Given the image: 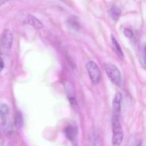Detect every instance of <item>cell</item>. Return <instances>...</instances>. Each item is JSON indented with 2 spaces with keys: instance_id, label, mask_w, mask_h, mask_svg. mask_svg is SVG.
<instances>
[{
  "instance_id": "10",
  "label": "cell",
  "mask_w": 146,
  "mask_h": 146,
  "mask_svg": "<svg viewBox=\"0 0 146 146\" xmlns=\"http://www.w3.org/2000/svg\"><path fill=\"white\" fill-rule=\"evenodd\" d=\"M14 126L17 128H21L24 125V120H23V116L21 113H17L14 117Z\"/></svg>"
},
{
  "instance_id": "4",
  "label": "cell",
  "mask_w": 146,
  "mask_h": 146,
  "mask_svg": "<svg viewBox=\"0 0 146 146\" xmlns=\"http://www.w3.org/2000/svg\"><path fill=\"white\" fill-rule=\"evenodd\" d=\"M13 43L12 33L8 29L3 31L0 37V48L3 52H7L11 49Z\"/></svg>"
},
{
  "instance_id": "17",
  "label": "cell",
  "mask_w": 146,
  "mask_h": 146,
  "mask_svg": "<svg viewBox=\"0 0 146 146\" xmlns=\"http://www.w3.org/2000/svg\"><path fill=\"white\" fill-rule=\"evenodd\" d=\"M4 60H3V59L0 57V72L2 71V70L4 69Z\"/></svg>"
},
{
  "instance_id": "15",
  "label": "cell",
  "mask_w": 146,
  "mask_h": 146,
  "mask_svg": "<svg viewBox=\"0 0 146 146\" xmlns=\"http://www.w3.org/2000/svg\"><path fill=\"white\" fill-rule=\"evenodd\" d=\"M66 57H67V61H68V64H69L70 67L72 69V70H75V69H76V64H75V63H74V60H73L71 58V57H68V54H67Z\"/></svg>"
},
{
  "instance_id": "5",
  "label": "cell",
  "mask_w": 146,
  "mask_h": 146,
  "mask_svg": "<svg viewBox=\"0 0 146 146\" xmlns=\"http://www.w3.org/2000/svg\"><path fill=\"white\" fill-rule=\"evenodd\" d=\"M66 136L67 138L71 142V143L75 144L77 141V137H78V128L76 126L69 125L67 126L64 130Z\"/></svg>"
},
{
  "instance_id": "8",
  "label": "cell",
  "mask_w": 146,
  "mask_h": 146,
  "mask_svg": "<svg viewBox=\"0 0 146 146\" xmlns=\"http://www.w3.org/2000/svg\"><path fill=\"white\" fill-rule=\"evenodd\" d=\"M109 15L110 17L112 18L113 20H114L115 21H118L120 17H121V11L118 7H115V6H113V7H111L109 10Z\"/></svg>"
},
{
  "instance_id": "1",
  "label": "cell",
  "mask_w": 146,
  "mask_h": 146,
  "mask_svg": "<svg viewBox=\"0 0 146 146\" xmlns=\"http://www.w3.org/2000/svg\"><path fill=\"white\" fill-rule=\"evenodd\" d=\"M113 128V146H121L123 139V131L120 122L119 116L113 115L112 117Z\"/></svg>"
},
{
  "instance_id": "6",
  "label": "cell",
  "mask_w": 146,
  "mask_h": 146,
  "mask_svg": "<svg viewBox=\"0 0 146 146\" xmlns=\"http://www.w3.org/2000/svg\"><path fill=\"white\" fill-rule=\"evenodd\" d=\"M121 100H122V94L121 92H117L113 102V115L119 116V117L121 115Z\"/></svg>"
},
{
  "instance_id": "14",
  "label": "cell",
  "mask_w": 146,
  "mask_h": 146,
  "mask_svg": "<svg viewBox=\"0 0 146 146\" xmlns=\"http://www.w3.org/2000/svg\"><path fill=\"white\" fill-rule=\"evenodd\" d=\"M124 34L125 35V37H127L128 38H132L133 37V32L132 30L129 28H125L124 29Z\"/></svg>"
},
{
  "instance_id": "3",
  "label": "cell",
  "mask_w": 146,
  "mask_h": 146,
  "mask_svg": "<svg viewBox=\"0 0 146 146\" xmlns=\"http://www.w3.org/2000/svg\"><path fill=\"white\" fill-rule=\"evenodd\" d=\"M86 67L93 84H98L101 81V71L98 64L95 62L89 61L86 63Z\"/></svg>"
},
{
  "instance_id": "7",
  "label": "cell",
  "mask_w": 146,
  "mask_h": 146,
  "mask_svg": "<svg viewBox=\"0 0 146 146\" xmlns=\"http://www.w3.org/2000/svg\"><path fill=\"white\" fill-rule=\"evenodd\" d=\"M25 21L27 24L32 26L33 27L37 29H42L44 27V25L41 23V21L33 15H27Z\"/></svg>"
},
{
  "instance_id": "13",
  "label": "cell",
  "mask_w": 146,
  "mask_h": 146,
  "mask_svg": "<svg viewBox=\"0 0 146 146\" xmlns=\"http://www.w3.org/2000/svg\"><path fill=\"white\" fill-rule=\"evenodd\" d=\"M0 111H1L3 114L7 115L9 113V108L7 104L2 103V104H0Z\"/></svg>"
},
{
  "instance_id": "9",
  "label": "cell",
  "mask_w": 146,
  "mask_h": 146,
  "mask_svg": "<svg viewBox=\"0 0 146 146\" xmlns=\"http://www.w3.org/2000/svg\"><path fill=\"white\" fill-rule=\"evenodd\" d=\"M111 42H112V46L113 47L114 50L115 51V52L117 53L118 56L121 58H123V52L122 51V49H121V46H120L119 43L118 42V41L116 40V39L113 37V36H111Z\"/></svg>"
},
{
  "instance_id": "16",
  "label": "cell",
  "mask_w": 146,
  "mask_h": 146,
  "mask_svg": "<svg viewBox=\"0 0 146 146\" xmlns=\"http://www.w3.org/2000/svg\"><path fill=\"white\" fill-rule=\"evenodd\" d=\"M6 123V115L3 114L1 111H0V125H3L5 124Z\"/></svg>"
},
{
  "instance_id": "18",
  "label": "cell",
  "mask_w": 146,
  "mask_h": 146,
  "mask_svg": "<svg viewBox=\"0 0 146 146\" xmlns=\"http://www.w3.org/2000/svg\"><path fill=\"white\" fill-rule=\"evenodd\" d=\"M9 1H11V0H0V6L3 5V4H4L5 3L8 2Z\"/></svg>"
},
{
  "instance_id": "12",
  "label": "cell",
  "mask_w": 146,
  "mask_h": 146,
  "mask_svg": "<svg viewBox=\"0 0 146 146\" xmlns=\"http://www.w3.org/2000/svg\"><path fill=\"white\" fill-rule=\"evenodd\" d=\"M142 140L140 138H134L130 143L129 146H142Z\"/></svg>"
},
{
  "instance_id": "2",
  "label": "cell",
  "mask_w": 146,
  "mask_h": 146,
  "mask_svg": "<svg viewBox=\"0 0 146 146\" xmlns=\"http://www.w3.org/2000/svg\"><path fill=\"white\" fill-rule=\"evenodd\" d=\"M105 70L109 80L114 84L120 87L122 83V77L118 67L112 63H108L105 64Z\"/></svg>"
},
{
  "instance_id": "11",
  "label": "cell",
  "mask_w": 146,
  "mask_h": 146,
  "mask_svg": "<svg viewBox=\"0 0 146 146\" xmlns=\"http://www.w3.org/2000/svg\"><path fill=\"white\" fill-rule=\"evenodd\" d=\"M68 25H69V27H71V28H73V29H78V27H79V24H78V21L74 18L69 19L68 21Z\"/></svg>"
}]
</instances>
